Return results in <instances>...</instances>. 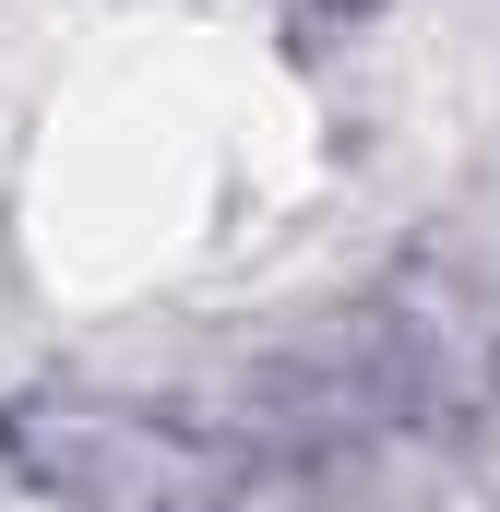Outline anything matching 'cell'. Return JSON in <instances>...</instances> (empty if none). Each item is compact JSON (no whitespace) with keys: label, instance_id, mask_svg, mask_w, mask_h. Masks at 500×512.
<instances>
[{"label":"cell","instance_id":"2","mask_svg":"<svg viewBox=\"0 0 500 512\" xmlns=\"http://www.w3.org/2000/svg\"><path fill=\"white\" fill-rule=\"evenodd\" d=\"M322 12H370V0H322Z\"/></svg>","mask_w":500,"mask_h":512},{"label":"cell","instance_id":"1","mask_svg":"<svg viewBox=\"0 0 500 512\" xmlns=\"http://www.w3.org/2000/svg\"><path fill=\"white\" fill-rule=\"evenodd\" d=\"M0 465L60 512H239L274 465L215 393H120V382H48L0 405Z\"/></svg>","mask_w":500,"mask_h":512}]
</instances>
